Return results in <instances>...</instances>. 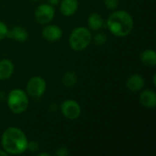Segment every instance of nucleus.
<instances>
[{
  "mask_svg": "<svg viewBox=\"0 0 156 156\" xmlns=\"http://www.w3.org/2000/svg\"><path fill=\"white\" fill-rule=\"evenodd\" d=\"M27 137L25 133L17 127L5 129L1 136L2 149L7 154L17 155L25 153L27 147Z\"/></svg>",
  "mask_w": 156,
  "mask_h": 156,
  "instance_id": "obj_1",
  "label": "nucleus"
},
{
  "mask_svg": "<svg viewBox=\"0 0 156 156\" xmlns=\"http://www.w3.org/2000/svg\"><path fill=\"white\" fill-rule=\"evenodd\" d=\"M105 26L109 31L118 37H124L131 34L134 22L132 15L125 10H116L108 16Z\"/></svg>",
  "mask_w": 156,
  "mask_h": 156,
  "instance_id": "obj_2",
  "label": "nucleus"
},
{
  "mask_svg": "<svg viewBox=\"0 0 156 156\" xmlns=\"http://www.w3.org/2000/svg\"><path fill=\"white\" fill-rule=\"evenodd\" d=\"M92 41V35L90 30L84 27H78L74 28L69 38V47L74 51H82L86 49Z\"/></svg>",
  "mask_w": 156,
  "mask_h": 156,
  "instance_id": "obj_3",
  "label": "nucleus"
},
{
  "mask_svg": "<svg viewBox=\"0 0 156 156\" xmlns=\"http://www.w3.org/2000/svg\"><path fill=\"white\" fill-rule=\"evenodd\" d=\"M6 103L8 109L13 113L21 114L27 111L29 101L25 90L21 89H14L8 93L6 97Z\"/></svg>",
  "mask_w": 156,
  "mask_h": 156,
  "instance_id": "obj_4",
  "label": "nucleus"
},
{
  "mask_svg": "<svg viewBox=\"0 0 156 156\" xmlns=\"http://www.w3.org/2000/svg\"><path fill=\"white\" fill-rule=\"evenodd\" d=\"M46 89H47L46 80L39 76H34L30 78L26 86L27 94L35 99L42 97L46 92Z\"/></svg>",
  "mask_w": 156,
  "mask_h": 156,
  "instance_id": "obj_5",
  "label": "nucleus"
},
{
  "mask_svg": "<svg viewBox=\"0 0 156 156\" xmlns=\"http://www.w3.org/2000/svg\"><path fill=\"white\" fill-rule=\"evenodd\" d=\"M35 19L38 24L47 25L50 23L55 16L54 6L49 4H41L35 10Z\"/></svg>",
  "mask_w": 156,
  "mask_h": 156,
  "instance_id": "obj_6",
  "label": "nucleus"
},
{
  "mask_svg": "<svg viewBox=\"0 0 156 156\" xmlns=\"http://www.w3.org/2000/svg\"><path fill=\"white\" fill-rule=\"evenodd\" d=\"M61 113L68 120H76L81 114V107L78 101L74 100H66L60 106Z\"/></svg>",
  "mask_w": 156,
  "mask_h": 156,
  "instance_id": "obj_7",
  "label": "nucleus"
},
{
  "mask_svg": "<svg viewBox=\"0 0 156 156\" xmlns=\"http://www.w3.org/2000/svg\"><path fill=\"white\" fill-rule=\"evenodd\" d=\"M41 34H42V37H44V39H46L47 41L57 42L62 37L63 31L60 27H58L57 25L50 24V25H47L43 27Z\"/></svg>",
  "mask_w": 156,
  "mask_h": 156,
  "instance_id": "obj_8",
  "label": "nucleus"
},
{
  "mask_svg": "<svg viewBox=\"0 0 156 156\" xmlns=\"http://www.w3.org/2000/svg\"><path fill=\"white\" fill-rule=\"evenodd\" d=\"M140 103L147 109H154L156 107V92L153 90H144L140 94Z\"/></svg>",
  "mask_w": 156,
  "mask_h": 156,
  "instance_id": "obj_9",
  "label": "nucleus"
},
{
  "mask_svg": "<svg viewBox=\"0 0 156 156\" xmlns=\"http://www.w3.org/2000/svg\"><path fill=\"white\" fill-rule=\"evenodd\" d=\"M144 84H145L144 78L142 75L136 74V73L131 75L126 81V87L132 92L140 91L144 87Z\"/></svg>",
  "mask_w": 156,
  "mask_h": 156,
  "instance_id": "obj_10",
  "label": "nucleus"
},
{
  "mask_svg": "<svg viewBox=\"0 0 156 156\" xmlns=\"http://www.w3.org/2000/svg\"><path fill=\"white\" fill-rule=\"evenodd\" d=\"M79 7L78 0H61L59 2V11L64 16H73Z\"/></svg>",
  "mask_w": 156,
  "mask_h": 156,
  "instance_id": "obj_11",
  "label": "nucleus"
},
{
  "mask_svg": "<svg viewBox=\"0 0 156 156\" xmlns=\"http://www.w3.org/2000/svg\"><path fill=\"white\" fill-rule=\"evenodd\" d=\"M6 37L17 42H25L28 38V32L23 27L16 26L12 27L10 30L8 29Z\"/></svg>",
  "mask_w": 156,
  "mask_h": 156,
  "instance_id": "obj_12",
  "label": "nucleus"
},
{
  "mask_svg": "<svg viewBox=\"0 0 156 156\" xmlns=\"http://www.w3.org/2000/svg\"><path fill=\"white\" fill-rule=\"evenodd\" d=\"M14 64L10 59L3 58L0 60V80H5L11 78L14 73Z\"/></svg>",
  "mask_w": 156,
  "mask_h": 156,
  "instance_id": "obj_13",
  "label": "nucleus"
},
{
  "mask_svg": "<svg viewBox=\"0 0 156 156\" xmlns=\"http://www.w3.org/2000/svg\"><path fill=\"white\" fill-rule=\"evenodd\" d=\"M87 24L89 27V29H91L93 31L101 30L105 26V21L101 15L98 13H92L89 16Z\"/></svg>",
  "mask_w": 156,
  "mask_h": 156,
  "instance_id": "obj_14",
  "label": "nucleus"
},
{
  "mask_svg": "<svg viewBox=\"0 0 156 156\" xmlns=\"http://www.w3.org/2000/svg\"><path fill=\"white\" fill-rule=\"evenodd\" d=\"M140 59L145 66L154 67L156 65V52L154 49H145L141 53Z\"/></svg>",
  "mask_w": 156,
  "mask_h": 156,
  "instance_id": "obj_15",
  "label": "nucleus"
},
{
  "mask_svg": "<svg viewBox=\"0 0 156 156\" xmlns=\"http://www.w3.org/2000/svg\"><path fill=\"white\" fill-rule=\"evenodd\" d=\"M62 84L67 87V88H71L74 87L77 84L78 81V78H77V74L73 71H67L61 79Z\"/></svg>",
  "mask_w": 156,
  "mask_h": 156,
  "instance_id": "obj_16",
  "label": "nucleus"
},
{
  "mask_svg": "<svg viewBox=\"0 0 156 156\" xmlns=\"http://www.w3.org/2000/svg\"><path fill=\"white\" fill-rule=\"evenodd\" d=\"M92 40L97 46H102L107 42V37L103 33H97L92 37Z\"/></svg>",
  "mask_w": 156,
  "mask_h": 156,
  "instance_id": "obj_17",
  "label": "nucleus"
},
{
  "mask_svg": "<svg viewBox=\"0 0 156 156\" xmlns=\"http://www.w3.org/2000/svg\"><path fill=\"white\" fill-rule=\"evenodd\" d=\"M104 5L109 10H116L119 5V0H104Z\"/></svg>",
  "mask_w": 156,
  "mask_h": 156,
  "instance_id": "obj_18",
  "label": "nucleus"
},
{
  "mask_svg": "<svg viewBox=\"0 0 156 156\" xmlns=\"http://www.w3.org/2000/svg\"><path fill=\"white\" fill-rule=\"evenodd\" d=\"M39 147H40V145H39V144L37 141H31V142L28 141L27 151H29L31 153H35V152H37L39 149Z\"/></svg>",
  "mask_w": 156,
  "mask_h": 156,
  "instance_id": "obj_19",
  "label": "nucleus"
},
{
  "mask_svg": "<svg viewBox=\"0 0 156 156\" xmlns=\"http://www.w3.org/2000/svg\"><path fill=\"white\" fill-rule=\"evenodd\" d=\"M7 32H8L7 26L4 22L0 21V41L3 40L5 37H6Z\"/></svg>",
  "mask_w": 156,
  "mask_h": 156,
  "instance_id": "obj_20",
  "label": "nucleus"
},
{
  "mask_svg": "<svg viewBox=\"0 0 156 156\" xmlns=\"http://www.w3.org/2000/svg\"><path fill=\"white\" fill-rule=\"evenodd\" d=\"M69 151L68 150V148L63 147V146L58 148L55 152V154L57 156H67L69 155Z\"/></svg>",
  "mask_w": 156,
  "mask_h": 156,
  "instance_id": "obj_21",
  "label": "nucleus"
},
{
  "mask_svg": "<svg viewBox=\"0 0 156 156\" xmlns=\"http://www.w3.org/2000/svg\"><path fill=\"white\" fill-rule=\"evenodd\" d=\"M47 1H48V4H49V5H53V6L58 5L59 2H60V0H47Z\"/></svg>",
  "mask_w": 156,
  "mask_h": 156,
  "instance_id": "obj_22",
  "label": "nucleus"
},
{
  "mask_svg": "<svg viewBox=\"0 0 156 156\" xmlns=\"http://www.w3.org/2000/svg\"><path fill=\"white\" fill-rule=\"evenodd\" d=\"M38 156H50L51 154H48V153H38Z\"/></svg>",
  "mask_w": 156,
  "mask_h": 156,
  "instance_id": "obj_23",
  "label": "nucleus"
},
{
  "mask_svg": "<svg viewBox=\"0 0 156 156\" xmlns=\"http://www.w3.org/2000/svg\"><path fill=\"white\" fill-rule=\"evenodd\" d=\"M8 155L3 149H0V156H6Z\"/></svg>",
  "mask_w": 156,
  "mask_h": 156,
  "instance_id": "obj_24",
  "label": "nucleus"
},
{
  "mask_svg": "<svg viewBox=\"0 0 156 156\" xmlns=\"http://www.w3.org/2000/svg\"><path fill=\"white\" fill-rule=\"evenodd\" d=\"M32 1H38V0H32Z\"/></svg>",
  "mask_w": 156,
  "mask_h": 156,
  "instance_id": "obj_25",
  "label": "nucleus"
}]
</instances>
